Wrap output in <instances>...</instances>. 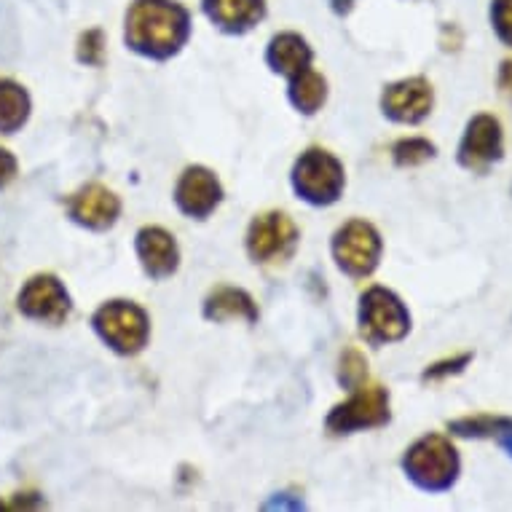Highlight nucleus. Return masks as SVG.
Wrapping results in <instances>:
<instances>
[{
	"label": "nucleus",
	"mask_w": 512,
	"mask_h": 512,
	"mask_svg": "<svg viewBox=\"0 0 512 512\" xmlns=\"http://www.w3.org/2000/svg\"><path fill=\"white\" fill-rule=\"evenodd\" d=\"M223 199V188H220L218 177L212 175L210 169L204 167H188L180 177L175 188L177 207L188 215V218L204 220L210 218L215 207Z\"/></svg>",
	"instance_id": "nucleus-12"
},
{
	"label": "nucleus",
	"mask_w": 512,
	"mask_h": 512,
	"mask_svg": "<svg viewBox=\"0 0 512 512\" xmlns=\"http://www.w3.org/2000/svg\"><path fill=\"white\" fill-rule=\"evenodd\" d=\"M389 421V392L378 384L360 387L346 403L336 405L328 416V432L352 435L360 429L384 427Z\"/></svg>",
	"instance_id": "nucleus-6"
},
{
	"label": "nucleus",
	"mask_w": 512,
	"mask_h": 512,
	"mask_svg": "<svg viewBox=\"0 0 512 512\" xmlns=\"http://www.w3.org/2000/svg\"><path fill=\"white\" fill-rule=\"evenodd\" d=\"M17 177V159L6 148H0V191Z\"/></svg>",
	"instance_id": "nucleus-26"
},
{
	"label": "nucleus",
	"mask_w": 512,
	"mask_h": 512,
	"mask_svg": "<svg viewBox=\"0 0 512 512\" xmlns=\"http://www.w3.org/2000/svg\"><path fill=\"white\" fill-rule=\"evenodd\" d=\"M333 255L338 269L346 271L349 277H368L376 271L381 258V236L365 220H349L344 228H338Z\"/></svg>",
	"instance_id": "nucleus-7"
},
{
	"label": "nucleus",
	"mask_w": 512,
	"mask_h": 512,
	"mask_svg": "<svg viewBox=\"0 0 512 512\" xmlns=\"http://www.w3.org/2000/svg\"><path fill=\"white\" fill-rule=\"evenodd\" d=\"M191 35V14L177 0H135L126 11V46L148 59H169Z\"/></svg>",
	"instance_id": "nucleus-1"
},
{
	"label": "nucleus",
	"mask_w": 512,
	"mask_h": 512,
	"mask_svg": "<svg viewBox=\"0 0 512 512\" xmlns=\"http://www.w3.org/2000/svg\"><path fill=\"white\" fill-rule=\"evenodd\" d=\"M504 135L499 118L480 113L467 124L462 143H459V164L472 172H486L491 164L502 161Z\"/></svg>",
	"instance_id": "nucleus-10"
},
{
	"label": "nucleus",
	"mask_w": 512,
	"mask_h": 512,
	"mask_svg": "<svg viewBox=\"0 0 512 512\" xmlns=\"http://www.w3.org/2000/svg\"><path fill=\"white\" fill-rule=\"evenodd\" d=\"M472 362V354H459V357H454V360H440L435 362L432 368L424 370V381H440V378H448L454 376V373H462L467 365Z\"/></svg>",
	"instance_id": "nucleus-25"
},
{
	"label": "nucleus",
	"mask_w": 512,
	"mask_h": 512,
	"mask_svg": "<svg viewBox=\"0 0 512 512\" xmlns=\"http://www.w3.org/2000/svg\"><path fill=\"white\" fill-rule=\"evenodd\" d=\"M204 317L215 319V322H223V319H247V322H255L258 319V309H255V303H252V298L244 290L218 287L207 298V303H204Z\"/></svg>",
	"instance_id": "nucleus-17"
},
{
	"label": "nucleus",
	"mask_w": 512,
	"mask_h": 512,
	"mask_svg": "<svg viewBox=\"0 0 512 512\" xmlns=\"http://www.w3.org/2000/svg\"><path fill=\"white\" fill-rule=\"evenodd\" d=\"M499 443H502L504 451H507V454L512 456V429H507L504 435H499Z\"/></svg>",
	"instance_id": "nucleus-29"
},
{
	"label": "nucleus",
	"mask_w": 512,
	"mask_h": 512,
	"mask_svg": "<svg viewBox=\"0 0 512 512\" xmlns=\"http://www.w3.org/2000/svg\"><path fill=\"white\" fill-rule=\"evenodd\" d=\"M325 97H328V84L317 70L306 68L290 78V102L306 116H314L325 105Z\"/></svg>",
	"instance_id": "nucleus-19"
},
{
	"label": "nucleus",
	"mask_w": 512,
	"mask_h": 512,
	"mask_svg": "<svg viewBox=\"0 0 512 512\" xmlns=\"http://www.w3.org/2000/svg\"><path fill=\"white\" fill-rule=\"evenodd\" d=\"M403 470L421 491L443 494L459 478L462 462L448 437L424 435L405 451Z\"/></svg>",
	"instance_id": "nucleus-2"
},
{
	"label": "nucleus",
	"mask_w": 512,
	"mask_h": 512,
	"mask_svg": "<svg viewBox=\"0 0 512 512\" xmlns=\"http://www.w3.org/2000/svg\"><path fill=\"white\" fill-rule=\"evenodd\" d=\"M70 218L76 220L78 226L92 228V231H105L118 220L121 212V202L113 191H108L105 185H86L81 188L73 199L68 202Z\"/></svg>",
	"instance_id": "nucleus-13"
},
{
	"label": "nucleus",
	"mask_w": 512,
	"mask_h": 512,
	"mask_svg": "<svg viewBox=\"0 0 512 512\" xmlns=\"http://www.w3.org/2000/svg\"><path fill=\"white\" fill-rule=\"evenodd\" d=\"M298 228L285 212H266L247 231V252L255 263H279L295 250Z\"/></svg>",
	"instance_id": "nucleus-8"
},
{
	"label": "nucleus",
	"mask_w": 512,
	"mask_h": 512,
	"mask_svg": "<svg viewBox=\"0 0 512 512\" xmlns=\"http://www.w3.org/2000/svg\"><path fill=\"white\" fill-rule=\"evenodd\" d=\"M435 92L427 78H403L397 84H389L381 97V108L397 124H421L432 113Z\"/></svg>",
	"instance_id": "nucleus-11"
},
{
	"label": "nucleus",
	"mask_w": 512,
	"mask_h": 512,
	"mask_svg": "<svg viewBox=\"0 0 512 512\" xmlns=\"http://www.w3.org/2000/svg\"><path fill=\"white\" fill-rule=\"evenodd\" d=\"M202 9L223 33L242 35L266 17V0H202Z\"/></svg>",
	"instance_id": "nucleus-15"
},
{
	"label": "nucleus",
	"mask_w": 512,
	"mask_h": 512,
	"mask_svg": "<svg viewBox=\"0 0 512 512\" xmlns=\"http://www.w3.org/2000/svg\"><path fill=\"white\" fill-rule=\"evenodd\" d=\"M333 3V9H336V14H346V11L352 9L354 0H330Z\"/></svg>",
	"instance_id": "nucleus-28"
},
{
	"label": "nucleus",
	"mask_w": 512,
	"mask_h": 512,
	"mask_svg": "<svg viewBox=\"0 0 512 512\" xmlns=\"http://www.w3.org/2000/svg\"><path fill=\"white\" fill-rule=\"evenodd\" d=\"M137 258L143 263V269L148 277H172L177 271V261H180L175 236L167 234V231L159 226H145L143 231L137 234Z\"/></svg>",
	"instance_id": "nucleus-14"
},
{
	"label": "nucleus",
	"mask_w": 512,
	"mask_h": 512,
	"mask_svg": "<svg viewBox=\"0 0 512 512\" xmlns=\"http://www.w3.org/2000/svg\"><path fill=\"white\" fill-rule=\"evenodd\" d=\"M411 314L387 287H370L360 301V333L373 346L392 344L408 336Z\"/></svg>",
	"instance_id": "nucleus-5"
},
{
	"label": "nucleus",
	"mask_w": 512,
	"mask_h": 512,
	"mask_svg": "<svg viewBox=\"0 0 512 512\" xmlns=\"http://www.w3.org/2000/svg\"><path fill=\"white\" fill-rule=\"evenodd\" d=\"M19 311L46 325H62L70 314V295L54 274H35L17 298Z\"/></svg>",
	"instance_id": "nucleus-9"
},
{
	"label": "nucleus",
	"mask_w": 512,
	"mask_h": 512,
	"mask_svg": "<svg viewBox=\"0 0 512 512\" xmlns=\"http://www.w3.org/2000/svg\"><path fill=\"white\" fill-rule=\"evenodd\" d=\"M491 22H494L496 35L507 46H512V0H494V6H491Z\"/></svg>",
	"instance_id": "nucleus-24"
},
{
	"label": "nucleus",
	"mask_w": 512,
	"mask_h": 512,
	"mask_svg": "<svg viewBox=\"0 0 512 512\" xmlns=\"http://www.w3.org/2000/svg\"><path fill=\"white\" fill-rule=\"evenodd\" d=\"M392 159H395L397 167H416V164L435 159V145L424 137H408L392 148Z\"/></svg>",
	"instance_id": "nucleus-21"
},
{
	"label": "nucleus",
	"mask_w": 512,
	"mask_h": 512,
	"mask_svg": "<svg viewBox=\"0 0 512 512\" xmlns=\"http://www.w3.org/2000/svg\"><path fill=\"white\" fill-rule=\"evenodd\" d=\"M499 89H502V94L512 97V59L502 62V70H499Z\"/></svg>",
	"instance_id": "nucleus-27"
},
{
	"label": "nucleus",
	"mask_w": 512,
	"mask_h": 512,
	"mask_svg": "<svg viewBox=\"0 0 512 512\" xmlns=\"http://www.w3.org/2000/svg\"><path fill=\"white\" fill-rule=\"evenodd\" d=\"M368 376V365H365V357H362L357 349H349L341 360V384L344 387H357L360 381H365Z\"/></svg>",
	"instance_id": "nucleus-23"
},
{
	"label": "nucleus",
	"mask_w": 512,
	"mask_h": 512,
	"mask_svg": "<svg viewBox=\"0 0 512 512\" xmlns=\"http://www.w3.org/2000/svg\"><path fill=\"white\" fill-rule=\"evenodd\" d=\"M30 118V94L11 78H0V135H14Z\"/></svg>",
	"instance_id": "nucleus-18"
},
{
	"label": "nucleus",
	"mask_w": 512,
	"mask_h": 512,
	"mask_svg": "<svg viewBox=\"0 0 512 512\" xmlns=\"http://www.w3.org/2000/svg\"><path fill=\"white\" fill-rule=\"evenodd\" d=\"M451 435L456 437H499L507 429H512V419L507 416H491V413H478V416H464L448 424Z\"/></svg>",
	"instance_id": "nucleus-20"
},
{
	"label": "nucleus",
	"mask_w": 512,
	"mask_h": 512,
	"mask_svg": "<svg viewBox=\"0 0 512 512\" xmlns=\"http://www.w3.org/2000/svg\"><path fill=\"white\" fill-rule=\"evenodd\" d=\"M266 62L274 73L293 78L295 73L311 68V49L298 33H279L271 38Z\"/></svg>",
	"instance_id": "nucleus-16"
},
{
	"label": "nucleus",
	"mask_w": 512,
	"mask_h": 512,
	"mask_svg": "<svg viewBox=\"0 0 512 512\" xmlns=\"http://www.w3.org/2000/svg\"><path fill=\"white\" fill-rule=\"evenodd\" d=\"M97 336L118 354L143 352L151 336V322L145 309L132 301H110L97 309L92 319Z\"/></svg>",
	"instance_id": "nucleus-3"
},
{
	"label": "nucleus",
	"mask_w": 512,
	"mask_h": 512,
	"mask_svg": "<svg viewBox=\"0 0 512 512\" xmlns=\"http://www.w3.org/2000/svg\"><path fill=\"white\" fill-rule=\"evenodd\" d=\"M344 167L341 161L328 151L311 148L295 161L293 169V188L303 202L314 207H328L338 202V196L344 191Z\"/></svg>",
	"instance_id": "nucleus-4"
},
{
	"label": "nucleus",
	"mask_w": 512,
	"mask_h": 512,
	"mask_svg": "<svg viewBox=\"0 0 512 512\" xmlns=\"http://www.w3.org/2000/svg\"><path fill=\"white\" fill-rule=\"evenodd\" d=\"M102 57H105V35L102 30H86L78 41V59L84 65H102Z\"/></svg>",
	"instance_id": "nucleus-22"
}]
</instances>
